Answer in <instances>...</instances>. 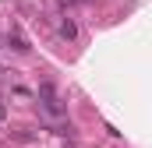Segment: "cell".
<instances>
[{
	"mask_svg": "<svg viewBox=\"0 0 152 148\" xmlns=\"http://www.w3.org/2000/svg\"><path fill=\"white\" fill-rule=\"evenodd\" d=\"M0 120H4V106H0Z\"/></svg>",
	"mask_w": 152,
	"mask_h": 148,
	"instance_id": "3",
	"label": "cell"
},
{
	"mask_svg": "<svg viewBox=\"0 0 152 148\" xmlns=\"http://www.w3.org/2000/svg\"><path fill=\"white\" fill-rule=\"evenodd\" d=\"M60 36H64V39H75L78 36V25H75V21H60Z\"/></svg>",
	"mask_w": 152,
	"mask_h": 148,
	"instance_id": "2",
	"label": "cell"
},
{
	"mask_svg": "<svg viewBox=\"0 0 152 148\" xmlns=\"http://www.w3.org/2000/svg\"><path fill=\"white\" fill-rule=\"evenodd\" d=\"M39 99H42L46 113H53V116H60V113H64V106H60V99H57V92H53V85H50V81H42V85H39Z\"/></svg>",
	"mask_w": 152,
	"mask_h": 148,
	"instance_id": "1",
	"label": "cell"
}]
</instances>
